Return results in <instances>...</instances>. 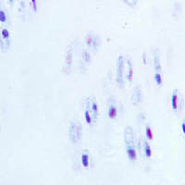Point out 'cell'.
Returning <instances> with one entry per match:
<instances>
[{
  "instance_id": "1",
  "label": "cell",
  "mask_w": 185,
  "mask_h": 185,
  "mask_svg": "<svg viewBox=\"0 0 185 185\" xmlns=\"http://www.w3.org/2000/svg\"><path fill=\"white\" fill-rule=\"evenodd\" d=\"M171 109L175 113H180L183 108V97L178 89L173 90L170 96Z\"/></svg>"
},
{
  "instance_id": "2",
  "label": "cell",
  "mask_w": 185,
  "mask_h": 185,
  "mask_svg": "<svg viewBox=\"0 0 185 185\" xmlns=\"http://www.w3.org/2000/svg\"><path fill=\"white\" fill-rule=\"evenodd\" d=\"M69 140L73 143H77L81 137H82V126L79 123H76L72 121L69 124Z\"/></svg>"
},
{
  "instance_id": "3",
  "label": "cell",
  "mask_w": 185,
  "mask_h": 185,
  "mask_svg": "<svg viewBox=\"0 0 185 185\" xmlns=\"http://www.w3.org/2000/svg\"><path fill=\"white\" fill-rule=\"evenodd\" d=\"M124 69H125V59L123 56H119L117 59V77L116 82L122 86L124 84Z\"/></svg>"
},
{
  "instance_id": "4",
  "label": "cell",
  "mask_w": 185,
  "mask_h": 185,
  "mask_svg": "<svg viewBox=\"0 0 185 185\" xmlns=\"http://www.w3.org/2000/svg\"><path fill=\"white\" fill-rule=\"evenodd\" d=\"M132 101H133V104L134 106H137L139 105L142 101H143V92H142V89H141V86L140 85H137L133 92V96H132Z\"/></svg>"
},
{
  "instance_id": "5",
  "label": "cell",
  "mask_w": 185,
  "mask_h": 185,
  "mask_svg": "<svg viewBox=\"0 0 185 185\" xmlns=\"http://www.w3.org/2000/svg\"><path fill=\"white\" fill-rule=\"evenodd\" d=\"M126 80L128 82H132L133 77V65L132 59H126Z\"/></svg>"
},
{
  "instance_id": "6",
  "label": "cell",
  "mask_w": 185,
  "mask_h": 185,
  "mask_svg": "<svg viewBox=\"0 0 185 185\" xmlns=\"http://www.w3.org/2000/svg\"><path fill=\"white\" fill-rule=\"evenodd\" d=\"M118 114H119V111H118L117 106L114 104H110L107 108V118L111 120L116 119L118 118Z\"/></svg>"
},
{
  "instance_id": "7",
  "label": "cell",
  "mask_w": 185,
  "mask_h": 185,
  "mask_svg": "<svg viewBox=\"0 0 185 185\" xmlns=\"http://www.w3.org/2000/svg\"><path fill=\"white\" fill-rule=\"evenodd\" d=\"M126 153L128 158L132 161H135L137 159V151L135 149L134 145H127L126 146Z\"/></svg>"
},
{
  "instance_id": "8",
  "label": "cell",
  "mask_w": 185,
  "mask_h": 185,
  "mask_svg": "<svg viewBox=\"0 0 185 185\" xmlns=\"http://www.w3.org/2000/svg\"><path fill=\"white\" fill-rule=\"evenodd\" d=\"M143 153H144V156L146 158H151L153 156V150H152V147L149 144L147 140L143 141Z\"/></svg>"
},
{
  "instance_id": "9",
  "label": "cell",
  "mask_w": 185,
  "mask_h": 185,
  "mask_svg": "<svg viewBox=\"0 0 185 185\" xmlns=\"http://www.w3.org/2000/svg\"><path fill=\"white\" fill-rule=\"evenodd\" d=\"M154 69L155 72H160L162 73V65H161V59L157 53L155 54L154 56Z\"/></svg>"
},
{
  "instance_id": "10",
  "label": "cell",
  "mask_w": 185,
  "mask_h": 185,
  "mask_svg": "<svg viewBox=\"0 0 185 185\" xmlns=\"http://www.w3.org/2000/svg\"><path fill=\"white\" fill-rule=\"evenodd\" d=\"M144 134H145V139L147 141H153V139H154V132H153V129L151 128L150 125H146L145 126Z\"/></svg>"
},
{
  "instance_id": "11",
  "label": "cell",
  "mask_w": 185,
  "mask_h": 185,
  "mask_svg": "<svg viewBox=\"0 0 185 185\" xmlns=\"http://www.w3.org/2000/svg\"><path fill=\"white\" fill-rule=\"evenodd\" d=\"M90 106H91V111L94 117L96 119L98 117V112H99V107H98V104L96 101L95 100H92L91 101V104H90Z\"/></svg>"
},
{
  "instance_id": "12",
  "label": "cell",
  "mask_w": 185,
  "mask_h": 185,
  "mask_svg": "<svg viewBox=\"0 0 185 185\" xmlns=\"http://www.w3.org/2000/svg\"><path fill=\"white\" fill-rule=\"evenodd\" d=\"M153 78H154V81H155V82L156 83V85L162 86V84H163V75H162V73H160V72H155Z\"/></svg>"
},
{
  "instance_id": "13",
  "label": "cell",
  "mask_w": 185,
  "mask_h": 185,
  "mask_svg": "<svg viewBox=\"0 0 185 185\" xmlns=\"http://www.w3.org/2000/svg\"><path fill=\"white\" fill-rule=\"evenodd\" d=\"M81 161H82V165L84 166V168H88L89 166V162H90V158L87 153H83L81 156Z\"/></svg>"
},
{
  "instance_id": "14",
  "label": "cell",
  "mask_w": 185,
  "mask_h": 185,
  "mask_svg": "<svg viewBox=\"0 0 185 185\" xmlns=\"http://www.w3.org/2000/svg\"><path fill=\"white\" fill-rule=\"evenodd\" d=\"M84 119H85V122L88 124V125H92V115L90 114V111L88 109H86L84 111Z\"/></svg>"
},
{
  "instance_id": "15",
  "label": "cell",
  "mask_w": 185,
  "mask_h": 185,
  "mask_svg": "<svg viewBox=\"0 0 185 185\" xmlns=\"http://www.w3.org/2000/svg\"><path fill=\"white\" fill-rule=\"evenodd\" d=\"M85 43L88 46H91L92 45H94L95 43V36H92L91 34L87 35L86 38H85Z\"/></svg>"
},
{
  "instance_id": "16",
  "label": "cell",
  "mask_w": 185,
  "mask_h": 185,
  "mask_svg": "<svg viewBox=\"0 0 185 185\" xmlns=\"http://www.w3.org/2000/svg\"><path fill=\"white\" fill-rule=\"evenodd\" d=\"M6 21H7V15H6L5 11L0 10V22H5Z\"/></svg>"
},
{
  "instance_id": "17",
  "label": "cell",
  "mask_w": 185,
  "mask_h": 185,
  "mask_svg": "<svg viewBox=\"0 0 185 185\" xmlns=\"http://www.w3.org/2000/svg\"><path fill=\"white\" fill-rule=\"evenodd\" d=\"M1 33H2V36L4 37L5 39H8V38H9L10 33H9V32H8V29H3Z\"/></svg>"
},
{
  "instance_id": "18",
  "label": "cell",
  "mask_w": 185,
  "mask_h": 185,
  "mask_svg": "<svg viewBox=\"0 0 185 185\" xmlns=\"http://www.w3.org/2000/svg\"><path fill=\"white\" fill-rule=\"evenodd\" d=\"M31 3H32V9L34 10V12L37 11V8H38V2H37V0H30Z\"/></svg>"
},
{
  "instance_id": "19",
  "label": "cell",
  "mask_w": 185,
  "mask_h": 185,
  "mask_svg": "<svg viewBox=\"0 0 185 185\" xmlns=\"http://www.w3.org/2000/svg\"><path fill=\"white\" fill-rule=\"evenodd\" d=\"M180 128H181V132H182V133H183L184 136H185V119L181 122V124H180Z\"/></svg>"
},
{
  "instance_id": "20",
  "label": "cell",
  "mask_w": 185,
  "mask_h": 185,
  "mask_svg": "<svg viewBox=\"0 0 185 185\" xmlns=\"http://www.w3.org/2000/svg\"><path fill=\"white\" fill-rule=\"evenodd\" d=\"M8 1H9V3H10V4H12V3L14 2V0H8Z\"/></svg>"
},
{
  "instance_id": "21",
  "label": "cell",
  "mask_w": 185,
  "mask_h": 185,
  "mask_svg": "<svg viewBox=\"0 0 185 185\" xmlns=\"http://www.w3.org/2000/svg\"><path fill=\"white\" fill-rule=\"evenodd\" d=\"M0 132H1V128H0Z\"/></svg>"
}]
</instances>
